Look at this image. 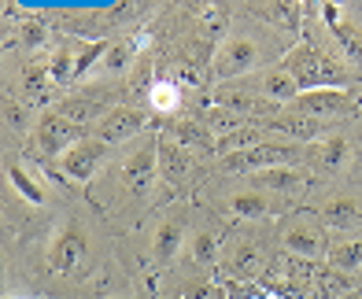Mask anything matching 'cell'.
<instances>
[{
    "label": "cell",
    "mask_w": 362,
    "mask_h": 299,
    "mask_svg": "<svg viewBox=\"0 0 362 299\" xmlns=\"http://www.w3.org/2000/svg\"><path fill=\"white\" fill-rule=\"evenodd\" d=\"M189 255L196 266H211L218 259V237L215 233H196V237L189 240Z\"/></svg>",
    "instance_id": "29"
},
{
    "label": "cell",
    "mask_w": 362,
    "mask_h": 299,
    "mask_svg": "<svg viewBox=\"0 0 362 299\" xmlns=\"http://www.w3.org/2000/svg\"><path fill=\"white\" fill-rule=\"evenodd\" d=\"M56 111H59V115H67L74 126H86V122L96 119V111H100V107H96L93 100H63ZM96 122H100V119H96Z\"/></svg>",
    "instance_id": "30"
},
{
    "label": "cell",
    "mask_w": 362,
    "mask_h": 299,
    "mask_svg": "<svg viewBox=\"0 0 362 299\" xmlns=\"http://www.w3.org/2000/svg\"><path fill=\"white\" fill-rule=\"evenodd\" d=\"M148 100H152V107L159 115H174L181 107V89L174 86V81H156V86L148 89Z\"/></svg>",
    "instance_id": "28"
},
{
    "label": "cell",
    "mask_w": 362,
    "mask_h": 299,
    "mask_svg": "<svg viewBox=\"0 0 362 299\" xmlns=\"http://www.w3.org/2000/svg\"><path fill=\"white\" fill-rule=\"evenodd\" d=\"M318 15L325 19V30H329V37L337 41L344 63L355 66V71L362 74V30L351 23V15L340 4H318Z\"/></svg>",
    "instance_id": "5"
},
{
    "label": "cell",
    "mask_w": 362,
    "mask_h": 299,
    "mask_svg": "<svg viewBox=\"0 0 362 299\" xmlns=\"http://www.w3.org/2000/svg\"><path fill=\"white\" fill-rule=\"evenodd\" d=\"M310 159H315L318 170L337 174V170H344V166H348V159H351V144H348V137L333 133V137H322V141L310 144Z\"/></svg>",
    "instance_id": "16"
},
{
    "label": "cell",
    "mask_w": 362,
    "mask_h": 299,
    "mask_svg": "<svg viewBox=\"0 0 362 299\" xmlns=\"http://www.w3.org/2000/svg\"><path fill=\"white\" fill-rule=\"evenodd\" d=\"M307 174L296 170V166H274V170H262V174H252V189L267 192V196H296L307 189Z\"/></svg>",
    "instance_id": "12"
},
{
    "label": "cell",
    "mask_w": 362,
    "mask_h": 299,
    "mask_svg": "<svg viewBox=\"0 0 362 299\" xmlns=\"http://www.w3.org/2000/svg\"><path fill=\"white\" fill-rule=\"evenodd\" d=\"M81 126H74L67 115H59V111H45L41 119H37V126H34V148L41 156H48V159H63L71 152V148L81 141V133H78Z\"/></svg>",
    "instance_id": "4"
},
{
    "label": "cell",
    "mask_w": 362,
    "mask_h": 299,
    "mask_svg": "<svg viewBox=\"0 0 362 299\" xmlns=\"http://www.w3.org/2000/svg\"><path fill=\"white\" fill-rule=\"evenodd\" d=\"M262 144V129L259 126H240L233 133H222L218 137V156H237V152H248V148Z\"/></svg>",
    "instance_id": "26"
},
{
    "label": "cell",
    "mask_w": 362,
    "mask_h": 299,
    "mask_svg": "<svg viewBox=\"0 0 362 299\" xmlns=\"http://www.w3.org/2000/svg\"><path fill=\"white\" fill-rule=\"evenodd\" d=\"M19 299H26V295H19Z\"/></svg>",
    "instance_id": "36"
},
{
    "label": "cell",
    "mask_w": 362,
    "mask_h": 299,
    "mask_svg": "<svg viewBox=\"0 0 362 299\" xmlns=\"http://www.w3.org/2000/svg\"><path fill=\"white\" fill-rule=\"evenodd\" d=\"M170 141L181 144L189 156H211V152H218L215 133H211L204 122H177V126L170 129Z\"/></svg>",
    "instance_id": "17"
},
{
    "label": "cell",
    "mask_w": 362,
    "mask_h": 299,
    "mask_svg": "<svg viewBox=\"0 0 362 299\" xmlns=\"http://www.w3.org/2000/svg\"><path fill=\"white\" fill-rule=\"evenodd\" d=\"M192 170V156L185 152L181 144L174 141H159V177H167V181H185Z\"/></svg>",
    "instance_id": "19"
},
{
    "label": "cell",
    "mask_w": 362,
    "mask_h": 299,
    "mask_svg": "<svg viewBox=\"0 0 362 299\" xmlns=\"http://www.w3.org/2000/svg\"><path fill=\"white\" fill-rule=\"evenodd\" d=\"M303 156L300 144H274V141H262L248 152H237V156H226V170H240V174H262V170H274V166H296Z\"/></svg>",
    "instance_id": "2"
},
{
    "label": "cell",
    "mask_w": 362,
    "mask_h": 299,
    "mask_svg": "<svg viewBox=\"0 0 362 299\" xmlns=\"http://www.w3.org/2000/svg\"><path fill=\"white\" fill-rule=\"evenodd\" d=\"M255 89H259V96H267L270 104H292L296 96H300V86H296V78L285 71L281 63L277 66H270V71H262L259 74V81H255Z\"/></svg>",
    "instance_id": "14"
},
{
    "label": "cell",
    "mask_w": 362,
    "mask_h": 299,
    "mask_svg": "<svg viewBox=\"0 0 362 299\" xmlns=\"http://www.w3.org/2000/svg\"><path fill=\"white\" fill-rule=\"evenodd\" d=\"M259 299H274V295H259Z\"/></svg>",
    "instance_id": "35"
},
{
    "label": "cell",
    "mask_w": 362,
    "mask_h": 299,
    "mask_svg": "<svg viewBox=\"0 0 362 299\" xmlns=\"http://www.w3.org/2000/svg\"><path fill=\"white\" fill-rule=\"evenodd\" d=\"M8 181H11V189L19 192V199H26L30 207H41V204H45V185L26 170V166L8 163Z\"/></svg>",
    "instance_id": "22"
},
{
    "label": "cell",
    "mask_w": 362,
    "mask_h": 299,
    "mask_svg": "<svg viewBox=\"0 0 362 299\" xmlns=\"http://www.w3.org/2000/svg\"><path fill=\"white\" fill-rule=\"evenodd\" d=\"M285 252L292 255H300V259H325L329 255V244L322 237V229L315 222H307V218H296L285 225Z\"/></svg>",
    "instance_id": "11"
},
{
    "label": "cell",
    "mask_w": 362,
    "mask_h": 299,
    "mask_svg": "<svg viewBox=\"0 0 362 299\" xmlns=\"http://www.w3.org/2000/svg\"><path fill=\"white\" fill-rule=\"evenodd\" d=\"M262 63V48L252 41V37H226L218 48H215V59H211V71H215L218 81H233L240 74H252L255 66Z\"/></svg>",
    "instance_id": "3"
},
{
    "label": "cell",
    "mask_w": 362,
    "mask_h": 299,
    "mask_svg": "<svg viewBox=\"0 0 362 299\" xmlns=\"http://www.w3.org/2000/svg\"><path fill=\"white\" fill-rule=\"evenodd\" d=\"M48 66V74H52V86H71V81H78V52L67 45V48H56L52 59L45 63Z\"/></svg>",
    "instance_id": "27"
},
{
    "label": "cell",
    "mask_w": 362,
    "mask_h": 299,
    "mask_svg": "<svg viewBox=\"0 0 362 299\" xmlns=\"http://www.w3.org/2000/svg\"><path fill=\"white\" fill-rule=\"evenodd\" d=\"M86 259H89V237H86L81 225H67L52 240V247H48V270H52L56 277L78 274L81 266H86Z\"/></svg>",
    "instance_id": "6"
},
{
    "label": "cell",
    "mask_w": 362,
    "mask_h": 299,
    "mask_svg": "<svg viewBox=\"0 0 362 299\" xmlns=\"http://www.w3.org/2000/svg\"><path fill=\"white\" fill-rule=\"evenodd\" d=\"M19 89L30 104H45L48 93H52V74H48V66H37V63L26 66L23 78H19Z\"/></svg>",
    "instance_id": "25"
},
{
    "label": "cell",
    "mask_w": 362,
    "mask_h": 299,
    "mask_svg": "<svg viewBox=\"0 0 362 299\" xmlns=\"http://www.w3.org/2000/svg\"><path fill=\"white\" fill-rule=\"evenodd\" d=\"M322 222L329 229H337V233H355L362 229V207H358V199L355 196H329L325 204H322Z\"/></svg>",
    "instance_id": "13"
},
{
    "label": "cell",
    "mask_w": 362,
    "mask_h": 299,
    "mask_svg": "<svg viewBox=\"0 0 362 299\" xmlns=\"http://www.w3.org/2000/svg\"><path fill=\"white\" fill-rule=\"evenodd\" d=\"M156 177H159V144H144V148H137V152H129L122 159V185L129 192L144 196L152 189Z\"/></svg>",
    "instance_id": "10"
},
{
    "label": "cell",
    "mask_w": 362,
    "mask_h": 299,
    "mask_svg": "<svg viewBox=\"0 0 362 299\" xmlns=\"http://www.w3.org/2000/svg\"><path fill=\"white\" fill-rule=\"evenodd\" d=\"M181 244H185V225L181 222H174V218H167L159 229H156V259L159 262H170L177 252H181Z\"/></svg>",
    "instance_id": "24"
},
{
    "label": "cell",
    "mask_w": 362,
    "mask_h": 299,
    "mask_svg": "<svg viewBox=\"0 0 362 299\" xmlns=\"http://www.w3.org/2000/svg\"><path fill=\"white\" fill-rule=\"evenodd\" d=\"M281 66L296 78V86H300V93H315V89H344L348 86V71H344V63L329 59L322 48H315L310 41H296Z\"/></svg>",
    "instance_id": "1"
},
{
    "label": "cell",
    "mask_w": 362,
    "mask_h": 299,
    "mask_svg": "<svg viewBox=\"0 0 362 299\" xmlns=\"http://www.w3.org/2000/svg\"><path fill=\"white\" fill-rule=\"evenodd\" d=\"M192 11H196V19H200L211 33H222L229 26V8H222V4H196Z\"/></svg>",
    "instance_id": "31"
},
{
    "label": "cell",
    "mask_w": 362,
    "mask_h": 299,
    "mask_svg": "<svg viewBox=\"0 0 362 299\" xmlns=\"http://www.w3.org/2000/svg\"><path fill=\"white\" fill-rule=\"evenodd\" d=\"M229 211L237 214V218H267L274 211L270 196L259 192V189H244V192H233L229 196Z\"/></svg>",
    "instance_id": "20"
},
{
    "label": "cell",
    "mask_w": 362,
    "mask_h": 299,
    "mask_svg": "<svg viewBox=\"0 0 362 299\" xmlns=\"http://www.w3.org/2000/svg\"><path fill=\"white\" fill-rule=\"evenodd\" d=\"M104 152H107V144L104 141H96V137H81L67 156L59 159V170L67 181H74V185H89L93 174L100 170V163H104Z\"/></svg>",
    "instance_id": "7"
},
{
    "label": "cell",
    "mask_w": 362,
    "mask_h": 299,
    "mask_svg": "<svg viewBox=\"0 0 362 299\" xmlns=\"http://www.w3.org/2000/svg\"><path fill=\"white\" fill-rule=\"evenodd\" d=\"M288 107L296 115H307V119L329 122V119H340V115L351 111V96H348V89H315V93H300Z\"/></svg>",
    "instance_id": "8"
},
{
    "label": "cell",
    "mask_w": 362,
    "mask_h": 299,
    "mask_svg": "<svg viewBox=\"0 0 362 299\" xmlns=\"http://www.w3.org/2000/svg\"><path fill=\"white\" fill-rule=\"evenodd\" d=\"M322 126L325 122H318V119H307V115H285V119H270V122H262V129H274V133H285V137H292V141H322Z\"/></svg>",
    "instance_id": "18"
},
{
    "label": "cell",
    "mask_w": 362,
    "mask_h": 299,
    "mask_svg": "<svg viewBox=\"0 0 362 299\" xmlns=\"http://www.w3.org/2000/svg\"><path fill=\"white\" fill-rule=\"evenodd\" d=\"M4 111H8V126H11V129H23V126H26V111H23V107H15V100H11V96H8Z\"/></svg>",
    "instance_id": "34"
},
{
    "label": "cell",
    "mask_w": 362,
    "mask_h": 299,
    "mask_svg": "<svg viewBox=\"0 0 362 299\" xmlns=\"http://www.w3.org/2000/svg\"><path fill=\"white\" fill-rule=\"evenodd\" d=\"M329 266L333 270H340V274H355V270H362V240H351V237H344V240H337V244H329Z\"/></svg>",
    "instance_id": "23"
},
{
    "label": "cell",
    "mask_w": 362,
    "mask_h": 299,
    "mask_svg": "<svg viewBox=\"0 0 362 299\" xmlns=\"http://www.w3.org/2000/svg\"><path fill=\"white\" fill-rule=\"evenodd\" d=\"M137 52H141V37L111 41L107 56L100 59V66H96V71H104V74H122V71H129V63L137 59Z\"/></svg>",
    "instance_id": "21"
},
{
    "label": "cell",
    "mask_w": 362,
    "mask_h": 299,
    "mask_svg": "<svg viewBox=\"0 0 362 299\" xmlns=\"http://www.w3.org/2000/svg\"><path fill=\"white\" fill-rule=\"evenodd\" d=\"M19 41H23L26 48H45V45H48V26H45L41 19H26V23L19 26Z\"/></svg>",
    "instance_id": "33"
},
{
    "label": "cell",
    "mask_w": 362,
    "mask_h": 299,
    "mask_svg": "<svg viewBox=\"0 0 362 299\" xmlns=\"http://www.w3.org/2000/svg\"><path fill=\"white\" fill-rule=\"evenodd\" d=\"M233 266H237V274L255 277V274L262 270V252H259L255 244H240V247H237V255H233Z\"/></svg>",
    "instance_id": "32"
},
{
    "label": "cell",
    "mask_w": 362,
    "mask_h": 299,
    "mask_svg": "<svg viewBox=\"0 0 362 299\" xmlns=\"http://www.w3.org/2000/svg\"><path fill=\"white\" fill-rule=\"evenodd\" d=\"M144 126H148V115L141 107H111V111L100 115V122H96V141L122 144L129 137H137Z\"/></svg>",
    "instance_id": "9"
},
{
    "label": "cell",
    "mask_w": 362,
    "mask_h": 299,
    "mask_svg": "<svg viewBox=\"0 0 362 299\" xmlns=\"http://www.w3.org/2000/svg\"><path fill=\"white\" fill-rule=\"evenodd\" d=\"M252 15H259V19L274 23L277 30H288V33H303V15L310 8L303 4H285V0H274V4H248Z\"/></svg>",
    "instance_id": "15"
}]
</instances>
